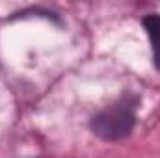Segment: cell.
I'll list each match as a JSON object with an SVG mask.
<instances>
[{
  "label": "cell",
  "instance_id": "2",
  "mask_svg": "<svg viewBox=\"0 0 160 158\" xmlns=\"http://www.w3.org/2000/svg\"><path fill=\"white\" fill-rule=\"evenodd\" d=\"M143 26L147 30V36L151 39L153 48V63L160 69V15H147L143 19Z\"/></svg>",
  "mask_w": 160,
  "mask_h": 158
},
{
  "label": "cell",
  "instance_id": "1",
  "mask_svg": "<svg viewBox=\"0 0 160 158\" xmlns=\"http://www.w3.org/2000/svg\"><path fill=\"white\" fill-rule=\"evenodd\" d=\"M136 97H123L121 101L104 108L93 119L91 128L102 140H119L125 138L136 121Z\"/></svg>",
  "mask_w": 160,
  "mask_h": 158
}]
</instances>
